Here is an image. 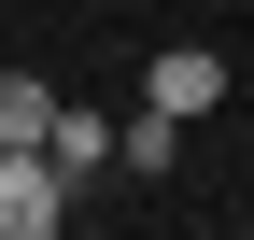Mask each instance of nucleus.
Segmentation results:
<instances>
[{
  "instance_id": "obj_1",
  "label": "nucleus",
  "mask_w": 254,
  "mask_h": 240,
  "mask_svg": "<svg viewBox=\"0 0 254 240\" xmlns=\"http://www.w3.org/2000/svg\"><path fill=\"white\" fill-rule=\"evenodd\" d=\"M71 226V184H57L43 141H0V240H57Z\"/></svg>"
},
{
  "instance_id": "obj_5",
  "label": "nucleus",
  "mask_w": 254,
  "mask_h": 240,
  "mask_svg": "<svg viewBox=\"0 0 254 240\" xmlns=\"http://www.w3.org/2000/svg\"><path fill=\"white\" fill-rule=\"evenodd\" d=\"M43 113H57L43 71H0V141H43Z\"/></svg>"
},
{
  "instance_id": "obj_3",
  "label": "nucleus",
  "mask_w": 254,
  "mask_h": 240,
  "mask_svg": "<svg viewBox=\"0 0 254 240\" xmlns=\"http://www.w3.org/2000/svg\"><path fill=\"white\" fill-rule=\"evenodd\" d=\"M141 99H155V113H184V127H198V113L226 99V57H212V43H170V57H155V71H141Z\"/></svg>"
},
{
  "instance_id": "obj_4",
  "label": "nucleus",
  "mask_w": 254,
  "mask_h": 240,
  "mask_svg": "<svg viewBox=\"0 0 254 240\" xmlns=\"http://www.w3.org/2000/svg\"><path fill=\"white\" fill-rule=\"evenodd\" d=\"M170 156H184V113H155V99H141V113L113 127V170H141V184H155Z\"/></svg>"
},
{
  "instance_id": "obj_2",
  "label": "nucleus",
  "mask_w": 254,
  "mask_h": 240,
  "mask_svg": "<svg viewBox=\"0 0 254 240\" xmlns=\"http://www.w3.org/2000/svg\"><path fill=\"white\" fill-rule=\"evenodd\" d=\"M43 156H57V184L85 198V184L113 170V113H99V99H57V113H43Z\"/></svg>"
}]
</instances>
